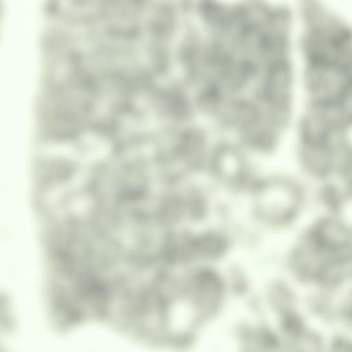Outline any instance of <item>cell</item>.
Here are the masks:
<instances>
[{
    "label": "cell",
    "instance_id": "1",
    "mask_svg": "<svg viewBox=\"0 0 352 352\" xmlns=\"http://www.w3.org/2000/svg\"><path fill=\"white\" fill-rule=\"evenodd\" d=\"M302 190L292 177L265 170L242 203L245 227L254 240L280 232L292 224L302 205Z\"/></svg>",
    "mask_w": 352,
    "mask_h": 352
},
{
    "label": "cell",
    "instance_id": "2",
    "mask_svg": "<svg viewBox=\"0 0 352 352\" xmlns=\"http://www.w3.org/2000/svg\"><path fill=\"white\" fill-rule=\"evenodd\" d=\"M265 172L262 164L244 150L228 155L212 151L204 178L222 199L243 202Z\"/></svg>",
    "mask_w": 352,
    "mask_h": 352
}]
</instances>
